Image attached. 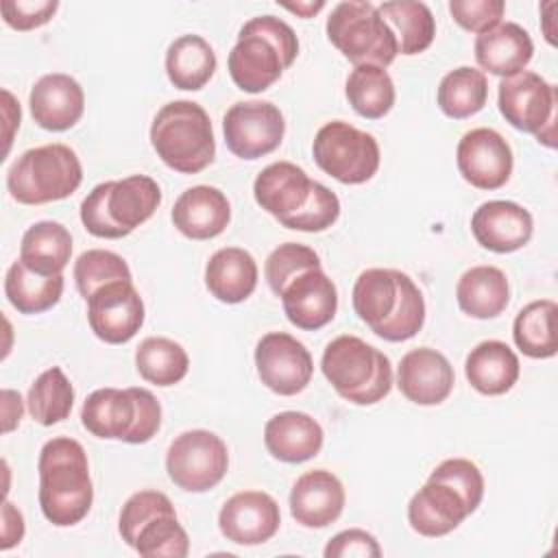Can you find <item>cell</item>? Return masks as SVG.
<instances>
[{"label": "cell", "mask_w": 558, "mask_h": 558, "mask_svg": "<svg viewBox=\"0 0 558 558\" xmlns=\"http://www.w3.org/2000/svg\"><path fill=\"white\" fill-rule=\"evenodd\" d=\"M253 196L264 211L294 231L318 233L340 216L338 196L290 161L266 166L253 183Z\"/></svg>", "instance_id": "cell-1"}, {"label": "cell", "mask_w": 558, "mask_h": 558, "mask_svg": "<svg viewBox=\"0 0 558 558\" xmlns=\"http://www.w3.org/2000/svg\"><path fill=\"white\" fill-rule=\"evenodd\" d=\"M351 296L357 318L388 342L414 338L425 323L423 294L401 270L368 268L360 272Z\"/></svg>", "instance_id": "cell-2"}, {"label": "cell", "mask_w": 558, "mask_h": 558, "mask_svg": "<svg viewBox=\"0 0 558 558\" xmlns=\"http://www.w3.org/2000/svg\"><path fill=\"white\" fill-rule=\"evenodd\" d=\"M39 508L57 527L81 523L94 501L89 462L83 445L68 436L48 440L39 451Z\"/></svg>", "instance_id": "cell-3"}, {"label": "cell", "mask_w": 558, "mask_h": 558, "mask_svg": "<svg viewBox=\"0 0 558 558\" xmlns=\"http://www.w3.org/2000/svg\"><path fill=\"white\" fill-rule=\"evenodd\" d=\"M296 54L299 39L292 26L275 15H259L240 28L227 65L238 89L259 94L279 81Z\"/></svg>", "instance_id": "cell-4"}, {"label": "cell", "mask_w": 558, "mask_h": 558, "mask_svg": "<svg viewBox=\"0 0 558 558\" xmlns=\"http://www.w3.org/2000/svg\"><path fill=\"white\" fill-rule=\"evenodd\" d=\"M161 190L148 174L98 183L81 203V222L96 235L118 240L144 225L159 207Z\"/></svg>", "instance_id": "cell-5"}, {"label": "cell", "mask_w": 558, "mask_h": 558, "mask_svg": "<svg viewBox=\"0 0 558 558\" xmlns=\"http://www.w3.org/2000/svg\"><path fill=\"white\" fill-rule=\"evenodd\" d=\"M150 144L157 157L181 174H196L216 157L211 120L194 100L163 105L150 124Z\"/></svg>", "instance_id": "cell-6"}, {"label": "cell", "mask_w": 558, "mask_h": 558, "mask_svg": "<svg viewBox=\"0 0 558 558\" xmlns=\"http://www.w3.org/2000/svg\"><path fill=\"white\" fill-rule=\"evenodd\" d=\"M320 368L333 390L355 405H373L392 388L388 355L357 336L333 338L323 351Z\"/></svg>", "instance_id": "cell-7"}, {"label": "cell", "mask_w": 558, "mask_h": 558, "mask_svg": "<svg viewBox=\"0 0 558 558\" xmlns=\"http://www.w3.org/2000/svg\"><path fill=\"white\" fill-rule=\"evenodd\" d=\"M81 421L98 438L142 445L159 432L161 405L146 388H100L85 399Z\"/></svg>", "instance_id": "cell-8"}, {"label": "cell", "mask_w": 558, "mask_h": 558, "mask_svg": "<svg viewBox=\"0 0 558 558\" xmlns=\"http://www.w3.org/2000/svg\"><path fill=\"white\" fill-rule=\"evenodd\" d=\"M83 181L78 155L65 144H44L22 153L7 172V187L22 205L63 201Z\"/></svg>", "instance_id": "cell-9"}, {"label": "cell", "mask_w": 558, "mask_h": 558, "mask_svg": "<svg viewBox=\"0 0 558 558\" xmlns=\"http://www.w3.org/2000/svg\"><path fill=\"white\" fill-rule=\"evenodd\" d=\"M325 28L329 41L355 65L386 68L399 54L395 31L371 2H338L331 9Z\"/></svg>", "instance_id": "cell-10"}, {"label": "cell", "mask_w": 558, "mask_h": 558, "mask_svg": "<svg viewBox=\"0 0 558 558\" xmlns=\"http://www.w3.org/2000/svg\"><path fill=\"white\" fill-rule=\"evenodd\" d=\"M312 153L318 168L344 185L366 183L381 159L377 140L344 120H331L320 126Z\"/></svg>", "instance_id": "cell-11"}, {"label": "cell", "mask_w": 558, "mask_h": 558, "mask_svg": "<svg viewBox=\"0 0 558 558\" xmlns=\"http://www.w3.org/2000/svg\"><path fill=\"white\" fill-rule=\"evenodd\" d=\"M499 111L514 129L534 133L541 144L554 148L556 87L541 74L521 70L501 78Z\"/></svg>", "instance_id": "cell-12"}, {"label": "cell", "mask_w": 558, "mask_h": 558, "mask_svg": "<svg viewBox=\"0 0 558 558\" xmlns=\"http://www.w3.org/2000/svg\"><path fill=\"white\" fill-rule=\"evenodd\" d=\"M229 469V451L220 436L207 429H190L179 434L166 453V471L170 480L187 493H205L214 488Z\"/></svg>", "instance_id": "cell-13"}, {"label": "cell", "mask_w": 558, "mask_h": 558, "mask_svg": "<svg viewBox=\"0 0 558 558\" xmlns=\"http://www.w3.org/2000/svg\"><path fill=\"white\" fill-rule=\"evenodd\" d=\"M225 144L240 159H259L279 148L286 122L277 105L246 100L229 107L222 120Z\"/></svg>", "instance_id": "cell-14"}, {"label": "cell", "mask_w": 558, "mask_h": 558, "mask_svg": "<svg viewBox=\"0 0 558 558\" xmlns=\"http://www.w3.org/2000/svg\"><path fill=\"white\" fill-rule=\"evenodd\" d=\"M255 366L262 384L281 397L305 390L314 373L305 344L286 331H270L257 342Z\"/></svg>", "instance_id": "cell-15"}, {"label": "cell", "mask_w": 558, "mask_h": 558, "mask_svg": "<svg viewBox=\"0 0 558 558\" xmlns=\"http://www.w3.org/2000/svg\"><path fill=\"white\" fill-rule=\"evenodd\" d=\"M87 320L96 338L129 342L144 325V301L133 281H111L87 299Z\"/></svg>", "instance_id": "cell-16"}, {"label": "cell", "mask_w": 558, "mask_h": 558, "mask_svg": "<svg viewBox=\"0 0 558 558\" xmlns=\"http://www.w3.org/2000/svg\"><path fill=\"white\" fill-rule=\"evenodd\" d=\"M456 161L462 179L477 190H497L512 174V150L495 129H471L462 135L456 150Z\"/></svg>", "instance_id": "cell-17"}, {"label": "cell", "mask_w": 558, "mask_h": 558, "mask_svg": "<svg viewBox=\"0 0 558 558\" xmlns=\"http://www.w3.org/2000/svg\"><path fill=\"white\" fill-rule=\"evenodd\" d=\"M281 523L277 501L262 490H242L225 501L218 527L227 541L238 545H262L270 541Z\"/></svg>", "instance_id": "cell-18"}, {"label": "cell", "mask_w": 558, "mask_h": 558, "mask_svg": "<svg viewBox=\"0 0 558 558\" xmlns=\"http://www.w3.org/2000/svg\"><path fill=\"white\" fill-rule=\"evenodd\" d=\"M456 384L449 360L429 347L408 351L397 368V386L401 395L416 405L442 403Z\"/></svg>", "instance_id": "cell-19"}, {"label": "cell", "mask_w": 558, "mask_h": 558, "mask_svg": "<svg viewBox=\"0 0 558 558\" xmlns=\"http://www.w3.org/2000/svg\"><path fill=\"white\" fill-rule=\"evenodd\" d=\"M281 303L294 327L316 331L333 320L338 310V290L323 268H310L283 288Z\"/></svg>", "instance_id": "cell-20"}, {"label": "cell", "mask_w": 558, "mask_h": 558, "mask_svg": "<svg viewBox=\"0 0 558 558\" xmlns=\"http://www.w3.org/2000/svg\"><path fill=\"white\" fill-rule=\"evenodd\" d=\"M471 231L480 246L493 253H512L530 242L534 220L519 203L488 201L475 209Z\"/></svg>", "instance_id": "cell-21"}, {"label": "cell", "mask_w": 558, "mask_h": 558, "mask_svg": "<svg viewBox=\"0 0 558 558\" xmlns=\"http://www.w3.org/2000/svg\"><path fill=\"white\" fill-rule=\"evenodd\" d=\"M33 120L46 131L72 129L85 109V94L70 74H44L28 96Z\"/></svg>", "instance_id": "cell-22"}, {"label": "cell", "mask_w": 558, "mask_h": 558, "mask_svg": "<svg viewBox=\"0 0 558 558\" xmlns=\"http://www.w3.org/2000/svg\"><path fill=\"white\" fill-rule=\"evenodd\" d=\"M344 508L342 482L325 469L303 473L290 493V512L303 527H327Z\"/></svg>", "instance_id": "cell-23"}, {"label": "cell", "mask_w": 558, "mask_h": 558, "mask_svg": "<svg viewBox=\"0 0 558 558\" xmlns=\"http://www.w3.org/2000/svg\"><path fill=\"white\" fill-rule=\"evenodd\" d=\"M469 514L464 499L451 486L429 477L408 504V521L412 530L429 538L453 532Z\"/></svg>", "instance_id": "cell-24"}, {"label": "cell", "mask_w": 558, "mask_h": 558, "mask_svg": "<svg viewBox=\"0 0 558 558\" xmlns=\"http://www.w3.org/2000/svg\"><path fill=\"white\" fill-rule=\"evenodd\" d=\"M229 220L231 205L214 185H194L185 190L172 207L174 227L190 240H211L227 229Z\"/></svg>", "instance_id": "cell-25"}, {"label": "cell", "mask_w": 558, "mask_h": 558, "mask_svg": "<svg viewBox=\"0 0 558 558\" xmlns=\"http://www.w3.org/2000/svg\"><path fill=\"white\" fill-rule=\"evenodd\" d=\"M473 50L482 70L506 78L521 72L532 61L534 44L523 26L499 22L475 37Z\"/></svg>", "instance_id": "cell-26"}, {"label": "cell", "mask_w": 558, "mask_h": 558, "mask_svg": "<svg viewBox=\"0 0 558 558\" xmlns=\"http://www.w3.org/2000/svg\"><path fill=\"white\" fill-rule=\"evenodd\" d=\"M323 427L305 412H279L264 427L268 453L281 462L299 464L318 456L323 447Z\"/></svg>", "instance_id": "cell-27"}, {"label": "cell", "mask_w": 558, "mask_h": 558, "mask_svg": "<svg viewBox=\"0 0 558 558\" xmlns=\"http://www.w3.org/2000/svg\"><path fill=\"white\" fill-rule=\"evenodd\" d=\"M519 357L517 353L501 340H484L464 362V375L469 384L480 395H504L508 392L519 379Z\"/></svg>", "instance_id": "cell-28"}, {"label": "cell", "mask_w": 558, "mask_h": 558, "mask_svg": "<svg viewBox=\"0 0 558 558\" xmlns=\"http://www.w3.org/2000/svg\"><path fill=\"white\" fill-rule=\"evenodd\" d=\"M205 286L222 303H242L257 286L253 255L238 246L216 251L205 266Z\"/></svg>", "instance_id": "cell-29"}, {"label": "cell", "mask_w": 558, "mask_h": 558, "mask_svg": "<svg viewBox=\"0 0 558 558\" xmlns=\"http://www.w3.org/2000/svg\"><path fill=\"white\" fill-rule=\"evenodd\" d=\"M456 299L471 318H495L510 301V286L497 266H473L458 279Z\"/></svg>", "instance_id": "cell-30"}, {"label": "cell", "mask_w": 558, "mask_h": 558, "mask_svg": "<svg viewBox=\"0 0 558 558\" xmlns=\"http://www.w3.org/2000/svg\"><path fill=\"white\" fill-rule=\"evenodd\" d=\"M72 255V235L61 222L41 220L26 229L20 259L39 275H61Z\"/></svg>", "instance_id": "cell-31"}, {"label": "cell", "mask_w": 558, "mask_h": 558, "mask_svg": "<svg viewBox=\"0 0 558 558\" xmlns=\"http://www.w3.org/2000/svg\"><path fill=\"white\" fill-rule=\"evenodd\" d=\"M216 72V52L201 35L177 37L166 52V74L179 89L196 92Z\"/></svg>", "instance_id": "cell-32"}, {"label": "cell", "mask_w": 558, "mask_h": 558, "mask_svg": "<svg viewBox=\"0 0 558 558\" xmlns=\"http://www.w3.org/2000/svg\"><path fill=\"white\" fill-rule=\"evenodd\" d=\"M4 294L20 314H41L59 303L63 275H39L17 259L7 270Z\"/></svg>", "instance_id": "cell-33"}, {"label": "cell", "mask_w": 558, "mask_h": 558, "mask_svg": "<svg viewBox=\"0 0 558 558\" xmlns=\"http://www.w3.org/2000/svg\"><path fill=\"white\" fill-rule=\"evenodd\" d=\"M558 307L551 299L527 303L514 318L512 338L523 355L534 360L554 357L558 351L556 336Z\"/></svg>", "instance_id": "cell-34"}, {"label": "cell", "mask_w": 558, "mask_h": 558, "mask_svg": "<svg viewBox=\"0 0 558 558\" xmlns=\"http://www.w3.org/2000/svg\"><path fill=\"white\" fill-rule=\"evenodd\" d=\"M488 98V83L482 70L460 65L442 76L438 85V107L447 118L464 120L482 111Z\"/></svg>", "instance_id": "cell-35"}, {"label": "cell", "mask_w": 558, "mask_h": 558, "mask_svg": "<svg viewBox=\"0 0 558 558\" xmlns=\"http://www.w3.org/2000/svg\"><path fill=\"white\" fill-rule=\"evenodd\" d=\"M353 111L368 120L384 118L395 105V83L379 65H355L344 87Z\"/></svg>", "instance_id": "cell-36"}, {"label": "cell", "mask_w": 558, "mask_h": 558, "mask_svg": "<svg viewBox=\"0 0 558 558\" xmlns=\"http://www.w3.org/2000/svg\"><path fill=\"white\" fill-rule=\"evenodd\" d=\"M135 366L142 379L166 388L179 384L187 375L190 357L179 342L163 336H150L140 342Z\"/></svg>", "instance_id": "cell-37"}, {"label": "cell", "mask_w": 558, "mask_h": 558, "mask_svg": "<svg viewBox=\"0 0 558 558\" xmlns=\"http://www.w3.org/2000/svg\"><path fill=\"white\" fill-rule=\"evenodd\" d=\"M381 17H386L397 28V44L401 54H418L427 50L436 35V22L425 2L397 0L377 7Z\"/></svg>", "instance_id": "cell-38"}, {"label": "cell", "mask_w": 558, "mask_h": 558, "mask_svg": "<svg viewBox=\"0 0 558 558\" xmlns=\"http://www.w3.org/2000/svg\"><path fill=\"white\" fill-rule=\"evenodd\" d=\"M28 412L39 425H54L70 416L74 405V388L59 366L44 371L28 388Z\"/></svg>", "instance_id": "cell-39"}, {"label": "cell", "mask_w": 558, "mask_h": 558, "mask_svg": "<svg viewBox=\"0 0 558 558\" xmlns=\"http://www.w3.org/2000/svg\"><path fill=\"white\" fill-rule=\"evenodd\" d=\"M133 549L144 558H185L190 538L181 527L177 512H166L150 519L140 530Z\"/></svg>", "instance_id": "cell-40"}, {"label": "cell", "mask_w": 558, "mask_h": 558, "mask_svg": "<svg viewBox=\"0 0 558 558\" xmlns=\"http://www.w3.org/2000/svg\"><path fill=\"white\" fill-rule=\"evenodd\" d=\"M74 281L81 296L87 301L98 288L111 281H133L129 264L113 251L92 248L78 255L74 264Z\"/></svg>", "instance_id": "cell-41"}, {"label": "cell", "mask_w": 558, "mask_h": 558, "mask_svg": "<svg viewBox=\"0 0 558 558\" xmlns=\"http://www.w3.org/2000/svg\"><path fill=\"white\" fill-rule=\"evenodd\" d=\"M310 268H320V257L314 248L299 244V242H286L279 244L264 264V275L270 286V290L281 296L283 288L301 272Z\"/></svg>", "instance_id": "cell-42"}, {"label": "cell", "mask_w": 558, "mask_h": 558, "mask_svg": "<svg viewBox=\"0 0 558 558\" xmlns=\"http://www.w3.org/2000/svg\"><path fill=\"white\" fill-rule=\"evenodd\" d=\"M166 512H174L172 501L159 493V490H140L135 495H131L122 510H120V536L126 545H135V538L140 534V530L155 517L166 514Z\"/></svg>", "instance_id": "cell-43"}, {"label": "cell", "mask_w": 558, "mask_h": 558, "mask_svg": "<svg viewBox=\"0 0 558 558\" xmlns=\"http://www.w3.org/2000/svg\"><path fill=\"white\" fill-rule=\"evenodd\" d=\"M429 480H438V482H445L447 486H451L464 499L469 512H475L477 506L482 504L484 477H482V471L477 469V464L466 458H449V460L440 462L429 473Z\"/></svg>", "instance_id": "cell-44"}, {"label": "cell", "mask_w": 558, "mask_h": 558, "mask_svg": "<svg viewBox=\"0 0 558 558\" xmlns=\"http://www.w3.org/2000/svg\"><path fill=\"white\" fill-rule=\"evenodd\" d=\"M449 11L464 31L480 35L501 22L506 4L504 0H451Z\"/></svg>", "instance_id": "cell-45"}, {"label": "cell", "mask_w": 558, "mask_h": 558, "mask_svg": "<svg viewBox=\"0 0 558 558\" xmlns=\"http://www.w3.org/2000/svg\"><path fill=\"white\" fill-rule=\"evenodd\" d=\"M57 9V0H4L0 4L4 22L15 31H33L48 24Z\"/></svg>", "instance_id": "cell-46"}, {"label": "cell", "mask_w": 558, "mask_h": 558, "mask_svg": "<svg viewBox=\"0 0 558 558\" xmlns=\"http://www.w3.org/2000/svg\"><path fill=\"white\" fill-rule=\"evenodd\" d=\"M327 558H344V556H360V558H379L381 547L377 538L366 530H344L338 532L325 547Z\"/></svg>", "instance_id": "cell-47"}, {"label": "cell", "mask_w": 558, "mask_h": 558, "mask_svg": "<svg viewBox=\"0 0 558 558\" xmlns=\"http://www.w3.org/2000/svg\"><path fill=\"white\" fill-rule=\"evenodd\" d=\"M24 536V517L22 512L11 504L4 501L2 504V549H11L13 545H17Z\"/></svg>", "instance_id": "cell-48"}, {"label": "cell", "mask_w": 558, "mask_h": 558, "mask_svg": "<svg viewBox=\"0 0 558 558\" xmlns=\"http://www.w3.org/2000/svg\"><path fill=\"white\" fill-rule=\"evenodd\" d=\"M24 414V403L20 392L15 390H2V432L9 434L20 425V418Z\"/></svg>", "instance_id": "cell-49"}, {"label": "cell", "mask_w": 558, "mask_h": 558, "mask_svg": "<svg viewBox=\"0 0 558 558\" xmlns=\"http://www.w3.org/2000/svg\"><path fill=\"white\" fill-rule=\"evenodd\" d=\"M2 96H4V100H7V105H4V118H7V124L11 126V135H9V144H7V150H9V146H11V137H13V126H20V102H15L13 100V96H11V92H2Z\"/></svg>", "instance_id": "cell-50"}, {"label": "cell", "mask_w": 558, "mask_h": 558, "mask_svg": "<svg viewBox=\"0 0 558 558\" xmlns=\"http://www.w3.org/2000/svg\"><path fill=\"white\" fill-rule=\"evenodd\" d=\"M283 7L301 17H312L314 13H318L325 7V2H296V4H283Z\"/></svg>", "instance_id": "cell-51"}]
</instances>
